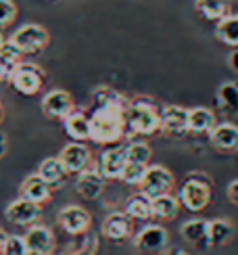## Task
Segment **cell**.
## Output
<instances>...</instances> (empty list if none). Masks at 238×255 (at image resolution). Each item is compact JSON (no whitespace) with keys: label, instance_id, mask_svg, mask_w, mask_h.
Wrapping results in <instances>:
<instances>
[{"label":"cell","instance_id":"1","mask_svg":"<svg viewBox=\"0 0 238 255\" xmlns=\"http://www.w3.org/2000/svg\"><path fill=\"white\" fill-rule=\"evenodd\" d=\"M96 107L90 122V140L99 144H115L125 132L127 101L111 88H99L94 94Z\"/></svg>","mask_w":238,"mask_h":255},{"label":"cell","instance_id":"2","mask_svg":"<svg viewBox=\"0 0 238 255\" xmlns=\"http://www.w3.org/2000/svg\"><path fill=\"white\" fill-rule=\"evenodd\" d=\"M125 128L140 136L155 134L159 130V109L146 99L129 101L125 111Z\"/></svg>","mask_w":238,"mask_h":255},{"label":"cell","instance_id":"3","mask_svg":"<svg viewBox=\"0 0 238 255\" xmlns=\"http://www.w3.org/2000/svg\"><path fill=\"white\" fill-rule=\"evenodd\" d=\"M44 69L36 63H29V61H19L15 69L10 71V78H8V84L13 86L19 94L23 97H34L42 90L44 86Z\"/></svg>","mask_w":238,"mask_h":255},{"label":"cell","instance_id":"4","mask_svg":"<svg viewBox=\"0 0 238 255\" xmlns=\"http://www.w3.org/2000/svg\"><path fill=\"white\" fill-rule=\"evenodd\" d=\"M8 40L21 50V55H36V52L44 50L48 46L50 34L46 27H42L38 23H25L19 29H15Z\"/></svg>","mask_w":238,"mask_h":255},{"label":"cell","instance_id":"5","mask_svg":"<svg viewBox=\"0 0 238 255\" xmlns=\"http://www.w3.org/2000/svg\"><path fill=\"white\" fill-rule=\"evenodd\" d=\"M178 201H180V205L186 207L188 211H203L211 201L209 180H205V176L186 180L178 190Z\"/></svg>","mask_w":238,"mask_h":255},{"label":"cell","instance_id":"6","mask_svg":"<svg viewBox=\"0 0 238 255\" xmlns=\"http://www.w3.org/2000/svg\"><path fill=\"white\" fill-rule=\"evenodd\" d=\"M174 186V176L167 167L163 165H148L146 172H144V178L140 182V193L146 195L148 199H155L159 195H165L171 190Z\"/></svg>","mask_w":238,"mask_h":255},{"label":"cell","instance_id":"7","mask_svg":"<svg viewBox=\"0 0 238 255\" xmlns=\"http://www.w3.org/2000/svg\"><path fill=\"white\" fill-rule=\"evenodd\" d=\"M40 107H42V113H44L48 120H65L75 111L71 94L67 90H61V88L48 90L44 97H42Z\"/></svg>","mask_w":238,"mask_h":255},{"label":"cell","instance_id":"8","mask_svg":"<svg viewBox=\"0 0 238 255\" xmlns=\"http://www.w3.org/2000/svg\"><path fill=\"white\" fill-rule=\"evenodd\" d=\"M134 247L142 253H163L169 247V235L161 224H146L134 237Z\"/></svg>","mask_w":238,"mask_h":255},{"label":"cell","instance_id":"9","mask_svg":"<svg viewBox=\"0 0 238 255\" xmlns=\"http://www.w3.org/2000/svg\"><path fill=\"white\" fill-rule=\"evenodd\" d=\"M57 222L67 235L80 237V235H84V232H88V228L92 224V218L82 205H65L59 211Z\"/></svg>","mask_w":238,"mask_h":255},{"label":"cell","instance_id":"10","mask_svg":"<svg viewBox=\"0 0 238 255\" xmlns=\"http://www.w3.org/2000/svg\"><path fill=\"white\" fill-rule=\"evenodd\" d=\"M127 165L125 159V144L119 146L113 144L109 148H105L99 157V163H96V169L101 172V176L105 180H121V174Z\"/></svg>","mask_w":238,"mask_h":255},{"label":"cell","instance_id":"11","mask_svg":"<svg viewBox=\"0 0 238 255\" xmlns=\"http://www.w3.org/2000/svg\"><path fill=\"white\" fill-rule=\"evenodd\" d=\"M59 161L63 163L65 172L67 174H75L78 176L80 172L90 167V161H92V153L90 148L82 144V142H69L61 148L59 153Z\"/></svg>","mask_w":238,"mask_h":255},{"label":"cell","instance_id":"12","mask_svg":"<svg viewBox=\"0 0 238 255\" xmlns=\"http://www.w3.org/2000/svg\"><path fill=\"white\" fill-rule=\"evenodd\" d=\"M4 216L10 224H15V226H31L40 220L42 205H36V203H31V201L19 197L6 205Z\"/></svg>","mask_w":238,"mask_h":255},{"label":"cell","instance_id":"13","mask_svg":"<svg viewBox=\"0 0 238 255\" xmlns=\"http://www.w3.org/2000/svg\"><path fill=\"white\" fill-rule=\"evenodd\" d=\"M159 130L167 134H186L188 132V109L180 107V105H167V107L159 109Z\"/></svg>","mask_w":238,"mask_h":255},{"label":"cell","instance_id":"14","mask_svg":"<svg viewBox=\"0 0 238 255\" xmlns=\"http://www.w3.org/2000/svg\"><path fill=\"white\" fill-rule=\"evenodd\" d=\"M132 218H129L125 211H113L105 218L103 222V237L109 239L113 243H119V241H125L132 237Z\"/></svg>","mask_w":238,"mask_h":255},{"label":"cell","instance_id":"15","mask_svg":"<svg viewBox=\"0 0 238 255\" xmlns=\"http://www.w3.org/2000/svg\"><path fill=\"white\" fill-rule=\"evenodd\" d=\"M105 184H107V180L101 176V172L96 167L84 169V172H80L78 178H75V190H78V195L88 201L99 199L105 190Z\"/></svg>","mask_w":238,"mask_h":255},{"label":"cell","instance_id":"16","mask_svg":"<svg viewBox=\"0 0 238 255\" xmlns=\"http://www.w3.org/2000/svg\"><path fill=\"white\" fill-rule=\"evenodd\" d=\"M180 235L192 247L203 249V251L211 249V243H209V222L207 220L192 218L188 222H184L182 228H180Z\"/></svg>","mask_w":238,"mask_h":255},{"label":"cell","instance_id":"17","mask_svg":"<svg viewBox=\"0 0 238 255\" xmlns=\"http://www.w3.org/2000/svg\"><path fill=\"white\" fill-rule=\"evenodd\" d=\"M23 239H25V245L29 251H36L42 255H50L55 251V235H52V230L44 224H31L23 235Z\"/></svg>","mask_w":238,"mask_h":255},{"label":"cell","instance_id":"18","mask_svg":"<svg viewBox=\"0 0 238 255\" xmlns=\"http://www.w3.org/2000/svg\"><path fill=\"white\" fill-rule=\"evenodd\" d=\"M209 140L218 151L224 153L238 151V126L230 122L215 124V128L209 132Z\"/></svg>","mask_w":238,"mask_h":255},{"label":"cell","instance_id":"19","mask_svg":"<svg viewBox=\"0 0 238 255\" xmlns=\"http://www.w3.org/2000/svg\"><path fill=\"white\" fill-rule=\"evenodd\" d=\"M50 190L52 188L38 174H29L27 178H23V182H21V186H19L21 197L31 201V203H36V205L46 203V201L50 199Z\"/></svg>","mask_w":238,"mask_h":255},{"label":"cell","instance_id":"20","mask_svg":"<svg viewBox=\"0 0 238 255\" xmlns=\"http://www.w3.org/2000/svg\"><path fill=\"white\" fill-rule=\"evenodd\" d=\"M63 130L73 142L90 140V122L82 111H73L69 118L63 120Z\"/></svg>","mask_w":238,"mask_h":255},{"label":"cell","instance_id":"21","mask_svg":"<svg viewBox=\"0 0 238 255\" xmlns=\"http://www.w3.org/2000/svg\"><path fill=\"white\" fill-rule=\"evenodd\" d=\"M218 120H215V113L207 107H194L188 109V132L190 134H209Z\"/></svg>","mask_w":238,"mask_h":255},{"label":"cell","instance_id":"22","mask_svg":"<svg viewBox=\"0 0 238 255\" xmlns=\"http://www.w3.org/2000/svg\"><path fill=\"white\" fill-rule=\"evenodd\" d=\"M44 182L50 186V188H59L63 186L65 182V176H67V172H65L63 163L59 161V157H46L44 161H42L38 165V172H36Z\"/></svg>","mask_w":238,"mask_h":255},{"label":"cell","instance_id":"23","mask_svg":"<svg viewBox=\"0 0 238 255\" xmlns=\"http://www.w3.org/2000/svg\"><path fill=\"white\" fill-rule=\"evenodd\" d=\"M230 6H232V0H194L197 13L207 21H215V23L226 15H230Z\"/></svg>","mask_w":238,"mask_h":255},{"label":"cell","instance_id":"24","mask_svg":"<svg viewBox=\"0 0 238 255\" xmlns=\"http://www.w3.org/2000/svg\"><path fill=\"white\" fill-rule=\"evenodd\" d=\"M180 201L178 197L174 195H159L155 199H150V209H153V218H159V220H174L180 211Z\"/></svg>","mask_w":238,"mask_h":255},{"label":"cell","instance_id":"25","mask_svg":"<svg viewBox=\"0 0 238 255\" xmlns=\"http://www.w3.org/2000/svg\"><path fill=\"white\" fill-rule=\"evenodd\" d=\"M215 38L226 46L238 48V15L230 13L224 19H220L218 25H215Z\"/></svg>","mask_w":238,"mask_h":255},{"label":"cell","instance_id":"26","mask_svg":"<svg viewBox=\"0 0 238 255\" xmlns=\"http://www.w3.org/2000/svg\"><path fill=\"white\" fill-rule=\"evenodd\" d=\"M218 107L226 115H238V84L234 82H224L218 88Z\"/></svg>","mask_w":238,"mask_h":255},{"label":"cell","instance_id":"27","mask_svg":"<svg viewBox=\"0 0 238 255\" xmlns=\"http://www.w3.org/2000/svg\"><path fill=\"white\" fill-rule=\"evenodd\" d=\"M19 61H21V50L10 40H6L0 46V82H8L10 71L15 69Z\"/></svg>","mask_w":238,"mask_h":255},{"label":"cell","instance_id":"28","mask_svg":"<svg viewBox=\"0 0 238 255\" xmlns=\"http://www.w3.org/2000/svg\"><path fill=\"white\" fill-rule=\"evenodd\" d=\"M234 237V226L230 220L226 218H215L209 220V243L211 247H222Z\"/></svg>","mask_w":238,"mask_h":255},{"label":"cell","instance_id":"29","mask_svg":"<svg viewBox=\"0 0 238 255\" xmlns=\"http://www.w3.org/2000/svg\"><path fill=\"white\" fill-rule=\"evenodd\" d=\"M125 214L132 218V220H150L153 218V209H150V199L142 193L132 195L125 201V207H123Z\"/></svg>","mask_w":238,"mask_h":255},{"label":"cell","instance_id":"30","mask_svg":"<svg viewBox=\"0 0 238 255\" xmlns=\"http://www.w3.org/2000/svg\"><path fill=\"white\" fill-rule=\"evenodd\" d=\"M125 159H127V163L150 165V159H153V148H150L144 140H132V142L125 144Z\"/></svg>","mask_w":238,"mask_h":255},{"label":"cell","instance_id":"31","mask_svg":"<svg viewBox=\"0 0 238 255\" xmlns=\"http://www.w3.org/2000/svg\"><path fill=\"white\" fill-rule=\"evenodd\" d=\"M148 165H136V163H127L123 174H121V182L127 184V186H140L144 178V172H146Z\"/></svg>","mask_w":238,"mask_h":255},{"label":"cell","instance_id":"32","mask_svg":"<svg viewBox=\"0 0 238 255\" xmlns=\"http://www.w3.org/2000/svg\"><path fill=\"white\" fill-rule=\"evenodd\" d=\"M29 249L25 245V239L19 235H8L2 247V255H25Z\"/></svg>","mask_w":238,"mask_h":255},{"label":"cell","instance_id":"33","mask_svg":"<svg viewBox=\"0 0 238 255\" xmlns=\"http://www.w3.org/2000/svg\"><path fill=\"white\" fill-rule=\"evenodd\" d=\"M17 17V4L13 0H0V29L10 25Z\"/></svg>","mask_w":238,"mask_h":255},{"label":"cell","instance_id":"34","mask_svg":"<svg viewBox=\"0 0 238 255\" xmlns=\"http://www.w3.org/2000/svg\"><path fill=\"white\" fill-rule=\"evenodd\" d=\"M226 195H228L232 205H238V178L232 180V182L228 184V188H226Z\"/></svg>","mask_w":238,"mask_h":255},{"label":"cell","instance_id":"35","mask_svg":"<svg viewBox=\"0 0 238 255\" xmlns=\"http://www.w3.org/2000/svg\"><path fill=\"white\" fill-rule=\"evenodd\" d=\"M228 67L234 73H238V48H232V52L228 55Z\"/></svg>","mask_w":238,"mask_h":255},{"label":"cell","instance_id":"36","mask_svg":"<svg viewBox=\"0 0 238 255\" xmlns=\"http://www.w3.org/2000/svg\"><path fill=\"white\" fill-rule=\"evenodd\" d=\"M6 155V136L0 132V159H2Z\"/></svg>","mask_w":238,"mask_h":255},{"label":"cell","instance_id":"37","mask_svg":"<svg viewBox=\"0 0 238 255\" xmlns=\"http://www.w3.org/2000/svg\"><path fill=\"white\" fill-rule=\"evenodd\" d=\"M163 255H188V253L182 251V249H178V247H167V249L163 251Z\"/></svg>","mask_w":238,"mask_h":255},{"label":"cell","instance_id":"38","mask_svg":"<svg viewBox=\"0 0 238 255\" xmlns=\"http://www.w3.org/2000/svg\"><path fill=\"white\" fill-rule=\"evenodd\" d=\"M6 232L2 230V228H0V255H2V247H4V241H6Z\"/></svg>","mask_w":238,"mask_h":255},{"label":"cell","instance_id":"39","mask_svg":"<svg viewBox=\"0 0 238 255\" xmlns=\"http://www.w3.org/2000/svg\"><path fill=\"white\" fill-rule=\"evenodd\" d=\"M4 42H6V40H4V36H2V29H0V46H2Z\"/></svg>","mask_w":238,"mask_h":255},{"label":"cell","instance_id":"40","mask_svg":"<svg viewBox=\"0 0 238 255\" xmlns=\"http://www.w3.org/2000/svg\"><path fill=\"white\" fill-rule=\"evenodd\" d=\"M25 255H42V253H36V251H27Z\"/></svg>","mask_w":238,"mask_h":255},{"label":"cell","instance_id":"41","mask_svg":"<svg viewBox=\"0 0 238 255\" xmlns=\"http://www.w3.org/2000/svg\"><path fill=\"white\" fill-rule=\"evenodd\" d=\"M0 120H2V103H0Z\"/></svg>","mask_w":238,"mask_h":255}]
</instances>
